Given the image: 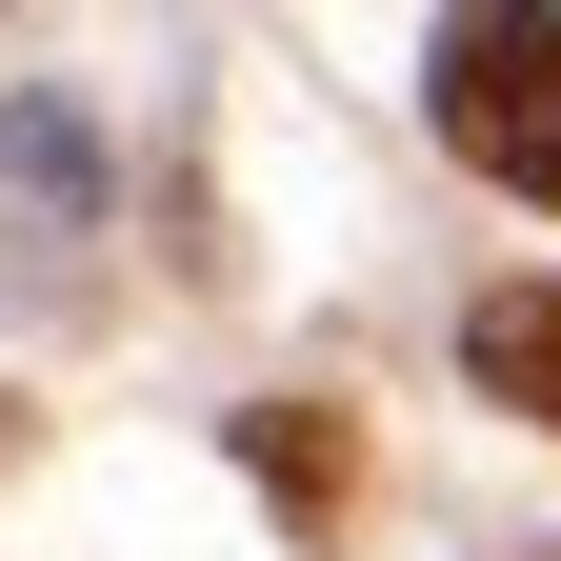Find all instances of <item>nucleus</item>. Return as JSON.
<instances>
[{"instance_id": "3", "label": "nucleus", "mask_w": 561, "mask_h": 561, "mask_svg": "<svg viewBox=\"0 0 561 561\" xmlns=\"http://www.w3.org/2000/svg\"><path fill=\"white\" fill-rule=\"evenodd\" d=\"M261 481L280 502H341V421H261Z\"/></svg>"}, {"instance_id": "2", "label": "nucleus", "mask_w": 561, "mask_h": 561, "mask_svg": "<svg viewBox=\"0 0 561 561\" xmlns=\"http://www.w3.org/2000/svg\"><path fill=\"white\" fill-rule=\"evenodd\" d=\"M461 362H481V401H522V421H561V280H502V301L461 321Z\"/></svg>"}, {"instance_id": "1", "label": "nucleus", "mask_w": 561, "mask_h": 561, "mask_svg": "<svg viewBox=\"0 0 561 561\" xmlns=\"http://www.w3.org/2000/svg\"><path fill=\"white\" fill-rule=\"evenodd\" d=\"M442 140L481 181L561 201V0H461L442 21Z\"/></svg>"}]
</instances>
